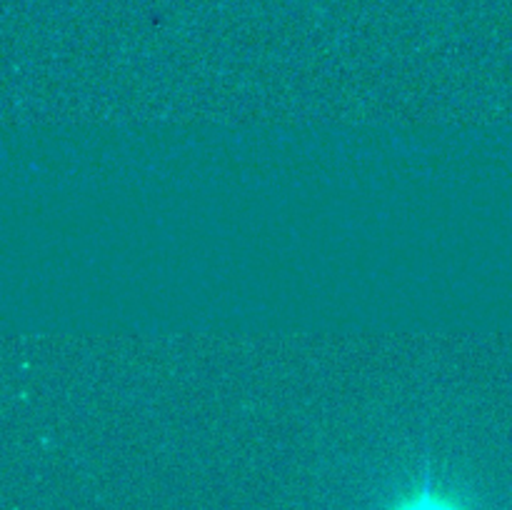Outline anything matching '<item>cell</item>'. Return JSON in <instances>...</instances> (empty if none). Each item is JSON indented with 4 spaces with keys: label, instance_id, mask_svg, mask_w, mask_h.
<instances>
[{
    "label": "cell",
    "instance_id": "obj_1",
    "mask_svg": "<svg viewBox=\"0 0 512 510\" xmlns=\"http://www.w3.org/2000/svg\"><path fill=\"white\" fill-rule=\"evenodd\" d=\"M390 510H465V505L458 503L453 495L435 488L433 473L425 470L418 488H415L413 493L405 495L403 500H398Z\"/></svg>",
    "mask_w": 512,
    "mask_h": 510
}]
</instances>
